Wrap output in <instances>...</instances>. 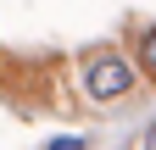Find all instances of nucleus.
Listing matches in <instances>:
<instances>
[{
	"mask_svg": "<svg viewBox=\"0 0 156 150\" xmlns=\"http://www.w3.org/2000/svg\"><path fill=\"white\" fill-rule=\"evenodd\" d=\"M128 84H134V67L123 61V56H89L84 61L89 100H117V95H128Z\"/></svg>",
	"mask_w": 156,
	"mask_h": 150,
	"instance_id": "nucleus-1",
	"label": "nucleus"
},
{
	"mask_svg": "<svg viewBox=\"0 0 156 150\" xmlns=\"http://www.w3.org/2000/svg\"><path fill=\"white\" fill-rule=\"evenodd\" d=\"M50 150H84V139H56Z\"/></svg>",
	"mask_w": 156,
	"mask_h": 150,
	"instance_id": "nucleus-3",
	"label": "nucleus"
},
{
	"mask_svg": "<svg viewBox=\"0 0 156 150\" xmlns=\"http://www.w3.org/2000/svg\"><path fill=\"white\" fill-rule=\"evenodd\" d=\"M140 67H145V78L156 84V28H151L145 39H140Z\"/></svg>",
	"mask_w": 156,
	"mask_h": 150,
	"instance_id": "nucleus-2",
	"label": "nucleus"
}]
</instances>
